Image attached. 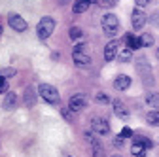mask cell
<instances>
[{
  "instance_id": "obj_1",
  "label": "cell",
  "mask_w": 159,
  "mask_h": 157,
  "mask_svg": "<svg viewBox=\"0 0 159 157\" xmlns=\"http://www.w3.org/2000/svg\"><path fill=\"white\" fill-rule=\"evenodd\" d=\"M55 30V21H53V17H42L40 19V23L36 27V34L40 40H48V38L53 34Z\"/></svg>"
},
{
  "instance_id": "obj_2",
  "label": "cell",
  "mask_w": 159,
  "mask_h": 157,
  "mask_svg": "<svg viewBox=\"0 0 159 157\" xmlns=\"http://www.w3.org/2000/svg\"><path fill=\"white\" fill-rule=\"evenodd\" d=\"M38 93L49 104H59V101H61V99H59V91L53 85H49V83H40L38 85Z\"/></svg>"
},
{
  "instance_id": "obj_3",
  "label": "cell",
  "mask_w": 159,
  "mask_h": 157,
  "mask_svg": "<svg viewBox=\"0 0 159 157\" xmlns=\"http://www.w3.org/2000/svg\"><path fill=\"white\" fill-rule=\"evenodd\" d=\"M102 29H104V32L108 36H114L119 30V19H117V15H114V13L102 15Z\"/></svg>"
},
{
  "instance_id": "obj_4",
  "label": "cell",
  "mask_w": 159,
  "mask_h": 157,
  "mask_svg": "<svg viewBox=\"0 0 159 157\" xmlns=\"http://www.w3.org/2000/svg\"><path fill=\"white\" fill-rule=\"evenodd\" d=\"M91 131L104 136V134L110 132V123L104 119V117H93L91 119Z\"/></svg>"
},
{
  "instance_id": "obj_5",
  "label": "cell",
  "mask_w": 159,
  "mask_h": 157,
  "mask_svg": "<svg viewBox=\"0 0 159 157\" xmlns=\"http://www.w3.org/2000/svg\"><path fill=\"white\" fill-rule=\"evenodd\" d=\"M68 106L72 112H80V110H84L87 106V96L82 95V93H76L70 96V101H68Z\"/></svg>"
},
{
  "instance_id": "obj_6",
  "label": "cell",
  "mask_w": 159,
  "mask_h": 157,
  "mask_svg": "<svg viewBox=\"0 0 159 157\" xmlns=\"http://www.w3.org/2000/svg\"><path fill=\"white\" fill-rule=\"evenodd\" d=\"M150 63L146 61V57H140V59H138V61H136V70H138V74H140L142 76V80H146L148 82V85L153 82L152 80V76H150Z\"/></svg>"
},
{
  "instance_id": "obj_7",
  "label": "cell",
  "mask_w": 159,
  "mask_h": 157,
  "mask_svg": "<svg viewBox=\"0 0 159 157\" xmlns=\"http://www.w3.org/2000/svg\"><path fill=\"white\" fill-rule=\"evenodd\" d=\"M8 21H10V27L17 32H25L27 30V21L21 17V15H17V13H10L8 15Z\"/></svg>"
},
{
  "instance_id": "obj_8",
  "label": "cell",
  "mask_w": 159,
  "mask_h": 157,
  "mask_svg": "<svg viewBox=\"0 0 159 157\" xmlns=\"http://www.w3.org/2000/svg\"><path fill=\"white\" fill-rule=\"evenodd\" d=\"M146 21H148V17H146V13L140 10V8H136L134 11H133V15H131V23H133V29H142L144 25H146Z\"/></svg>"
},
{
  "instance_id": "obj_9",
  "label": "cell",
  "mask_w": 159,
  "mask_h": 157,
  "mask_svg": "<svg viewBox=\"0 0 159 157\" xmlns=\"http://www.w3.org/2000/svg\"><path fill=\"white\" fill-rule=\"evenodd\" d=\"M119 53V40H110L104 47V59L106 61H114Z\"/></svg>"
},
{
  "instance_id": "obj_10",
  "label": "cell",
  "mask_w": 159,
  "mask_h": 157,
  "mask_svg": "<svg viewBox=\"0 0 159 157\" xmlns=\"http://www.w3.org/2000/svg\"><path fill=\"white\" fill-rule=\"evenodd\" d=\"M131 78L129 76H125V74H119L116 80H114V87L117 89V91H127L129 87H131Z\"/></svg>"
},
{
  "instance_id": "obj_11",
  "label": "cell",
  "mask_w": 159,
  "mask_h": 157,
  "mask_svg": "<svg viewBox=\"0 0 159 157\" xmlns=\"http://www.w3.org/2000/svg\"><path fill=\"white\" fill-rule=\"evenodd\" d=\"M114 114L121 119H127L129 117V108L121 102V101H114Z\"/></svg>"
},
{
  "instance_id": "obj_12",
  "label": "cell",
  "mask_w": 159,
  "mask_h": 157,
  "mask_svg": "<svg viewBox=\"0 0 159 157\" xmlns=\"http://www.w3.org/2000/svg\"><path fill=\"white\" fill-rule=\"evenodd\" d=\"M123 40H125V44H127V47H129L131 51H134V49H138V47H142V46H140V40H138L134 34H131V32H127V34L123 36Z\"/></svg>"
},
{
  "instance_id": "obj_13",
  "label": "cell",
  "mask_w": 159,
  "mask_h": 157,
  "mask_svg": "<svg viewBox=\"0 0 159 157\" xmlns=\"http://www.w3.org/2000/svg\"><path fill=\"white\" fill-rule=\"evenodd\" d=\"M72 59H74V63L78 66H87V65H91V57L87 53H72Z\"/></svg>"
},
{
  "instance_id": "obj_14",
  "label": "cell",
  "mask_w": 159,
  "mask_h": 157,
  "mask_svg": "<svg viewBox=\"0 0 159 157\" xmlns=\"http://www.w3.org/2000/svg\"><path fill=\"white\" fill-rule=\"evenodd\" d=\"M2 106H4L6 110H11V108H15V106H17V95H15L13 91L6 93V99H4Z\"/></svg>"
},
{
  "instance_id": "obj_15",
  "label": "cell",
  "mask_w": 159,
  "mask_h": 157,
  "mask_svg": "<svg viewBox=\"0 0 159 157\" xmlns=\"http://www.w3.org/2000/svg\"><path fill=\"white\" fill-rule=\"evenodd\" d=\"M91 4L87 2V0H76V4H74V13H84V11H87V8H89Z\"/></svg>"
},
{
  "instance_id": "obj_16",
  "label": "cell",
  "mask_w": 159,
  "mask_h": 157,
  "mask_svg": "<svg viewBox=\"0 0 159 157\" xmlns=\"http://www.w3.org/2000/svg\"><path fill=\"white\" fill-rule=\"evenodd\" d=\"M138 40H140V46H142V47H150V46H153V34L144 32L140 38H138Z\"/></svg>"
},
{
  "instance_id": "obj_17",
  "label": "cell",
  "mask_w": 159,
  "mask_h": 157,
  "mask_svg": "<svg viewBox=\"0 0 159 157\" xmlns=\"http://www.w3.org/2000/svg\"><path fill=\"white\" fill-rule=\"evenodd\" d=\"M131 59H133V51L127 47V49H123V51H119L117 53V61L119 63H129L131 61Z\"/></svg>"
},
{
  "instance_id": "obj_18",
  "label": "cell",
  "mask_w": 159,
  "mask_h": 157,
  "mask_svg": "<svg viewBox=\"0 0 159 157\" xmlns=\"http://www.w3.org/2000/svg\"><path fill=\"white\" fill-rule=\"evenodd\" d=\"M34 102H36L34 91H32V87H27V89H25V104H27V106H34Z\"/></svg>"
},
{
  "instance_id": "obj_19",
  "label": "cell",
  "mask_w": 159,
  "mask_h": 157,
  "mask_svg": "<svg viewBox=\"0 0 159 157\" xmlns=\"http://www.w3.org/2000/svg\"><path fill=\"white\" fill-rule=\"evenodd\" d=\"M146 121H148L150 125H159V112H157V110L148 112V114H146Z\"/></svg>"
},
{
  "instance_id": "obj_20",
  "label": "cell",
  "mask_w": 159,
  "mask_h": 157,
  "mask_svg": "<svg viewBox=\"0 0 159 157\" xmlns=\"http://www.w3.org/2000/svg\"><path fill=\"white\" fill-rule=\"evenodd\" d=\"M131 153H133V155H136V157H144V153H146V148H144L142 144L134 142V144H133V148H131Z\"/></svg>"
},
{
  "instance_id": "obj_21",
  "label": "cell",
  "mask_w": 159,
  "mask_h": 157,
  "mask_svg": "<svg viewBox=\"0 0 159 157\" xmlns=\"http://www.w3.org/2000/svg\"><path fill=\"white\" fill-rule=\"evenodd\" d=\"M134 142H138V144H142L146 150H150V148H153V142L150 140V138H146V136H140V134H138V136H134Z\"/></svg>"
},
{
  "instance_id": "obj_22",
  "label": "cell",
  "mask_w": 159,
  "mask_h": 157,
  "mask_svg": "<svg viewBox=\"0 0 159 157\" xmlns=\"http://www.w3.org/2000/svg\"><path fill=\"white\" fill-rule=\"evenodd\" d=\"M68 36L72 38V40H80V38L84 36V30L80 29V27H72V29L68 30Z\"/></svg>"
},
{
  "instance_id": "obj_23",
  "label": "cell",
  "mask_w": 159,
  "mask_h": 157,
  "mask_svg": "<svg viewBox=\"0 0 159 157\" xmlns=\"http://www.w3.org/2000/svg\"><path fill=\"white\" fill-rule=\"evenodd\" d=\"M91 148H93V157H104V150H102L101 142H95V144H91Z\"/></svg>"
},
{
  "instance_id": "obj_24",
  "label": "cell",
  "mask_w": 159,
  "mask_h": 157,
  "mask_svg": "<svg viewBox=\"0 0 159 157\" xmlns=\"http://www.w3.org/2000/svg\"><path fill=\"white\" fill-rule=\"evenodd\" d=\"M146 102H148L150 106H153V108H159V95H157V93H152V95H148Z\"/></svg>"
},
{
  "instance_id": "obj_25",
  "label": "cell",
  "mask_w": 159,
  "mask_h": 157,
  "mask_svg": "<svg viewBox=\"0 0 159 157\" xmlns=\"http://www.w3.org/2000/svg\"><path fill=\"white\" fill-rule=\"evenodd\" d=\"M95 101H97L98 104H108V102H110V96H108L106 93H97Z\"/></svg>"
},
{
  "instance_id": "obj_26",
  "label": "cell",
  "mask_w": 159,
  "mask_h": 157,
  "mask_svg": "<svg viewBox=\"0 0 159 157\" xmlns=\"http://www.w3.org/2000/svg\"><path fill=\"white\" fill-rule=\"evenodd\" d=\"M11 76H15V68H2L0 70V78H11Z\"/></svg>"
},
{
  "instance_id": "obj_27",
  "label": "cell",
  "mask_w": 159,
  "mask_h": 157,
  "mask_svg": "<svg viewBox=\"0 0 159 157\" xmlns=\"http://www.w3.org/2000/svg\"><path fill=\"white\" fill-rule=\"evenodd\" d=\"M72 53H87V44H78Z\"/></svg>"
},
{
  "instance_id": "obj_28",
  "label": "cell",
  "mask_w": 159,
  "mask_h": 157,
  "mask_svg": "<svg viewBox=\"0 0 159 157\" xmlns=\"http://www.w3.org/2000/svg\"><path fill=\"white\" fill-rule=\"evenodd\" d=\"M119 136H121V138H131V136H133V129L123 127V131H121V134H119Z\"/></svg>"
},
{
  "instance_id": "obj_29",
  "label": "cell",
  "mask_w": 159,
  "mask_h": 157,
  "mask_svg": "<svg viewBox=\"0 0 159 157\" xmlns=\"http://www.w3.org/2000/svg\"><path fill=\"white\" fill-rule=\"evenodd\" d=\"M101 2H102L104 8H114V6L117 4V0H101Z\"/></svg>"
},
{
  "instance_id": "obj_30",
  "label": "cell",
  "mask_w": 159,
  "mask_h": 157,
  "mask_svg": "<svg viewBox=\"0 0 159 157\" xmlns=\"http://www.w3.org/2000/svg\"><path fill=\"white\" fill-rule=\"evenodd\" d=\"M123 140L125 138H121V136H116V138H114V146L116 148H123Z\"/></svg>"
},
{
  "instance_id": "obj_31",
  "label": "cell",
  "mask_w": 159,
  "mask_h": 157,
  "mask_svg": "<svg viewBox=\"0 0 159 157\" xmlns=\"http://www.w3.org/2000/svg\"><path fill=\"white\" fill-rule=\"evenodd\" d=\"M8 89V82L4 80V78H0V93H4Z\"/></svg>"
},
{
  "instance_id": "obj_32",
  "label": "cell",
  "mask_w": 159,
  "mask_h": 157,
  "mask_svg": "<svg viewBox=\"0 0 159 157\" xmlns=\"http://www.w3.org/2000/svg\"><path fill=\"white\" fill-rule=\"evenodd\" d=\"M134 2H136V6H140V8H142V6H146V4L150 2V0H134Z\"/></svg>"
},
{
  "instance_id": "obj_33",
  "label": "cell",
  "mask_w": 159,
  "mask_h": 157,
  "mask_svg": "<svg viewBox=\"0 0 159 157\" xmlns=\"http://www.w3.org/2000/svg\"><path fill=\"white\" fill-rule=\"evenodd\" d=\"M63 115L66 117V119H70V112H68V110H63Z\"/></svg>"
},
{
  "instance_id": "obj_34",
  "label": "cell",
  "mask_w": 159,
  "mask_h": 157,
  "mask_svg": "<svg viewBox=\"0 0 159 157\" xmlns=\"http://www.w3.org/2000/svg\"><path fill=\"white\" fill-rule=\"evenodd\" d=\"M89 4H97V2H101V0H87Z\"/></svg>"
},
{
  "instance_id": "obj_35",
  "label": "cell",
  "mask_w": 159,
  "mask_h": 157,
  "mask_svg": "<svg viewBox=\"0 0 159 157\" xmlns=\"http://www.w3.org/2000/svg\"><path fill=\"white\" fill-rule=\"evenodd\" d=\"M155 57H157V59H159V49H157V53H155Z\"/></svg>"
},
{
  "instance_id": "obj_36",
  "label": "cell",
  "mask_w": 159,
  "mask_h": 157,
  "mask_svg": "<svg viewBox=\"0 0 159 157\" xmlns=\"http://www.w3.org/2000/svg\"><path fill=\"white\" fill-rule=\"evenodd\" d=\"M0 36H2V27H0Z\"/></svg>"
},
{
  "instance_id": "obj_37",
  "label": "cell",
  "mask_w": 159,
  "mask_h": 157,
  "mask_svg": "<svg viewBox=\"0 0 159 157\" xmlns=\"http://www.w3.org/2000/svg\"><path fill=\"white\" fill-rule=\"evenodd\" d=\"M112 157H121V155H112Z\"/></svg>"
}]
</instances>
